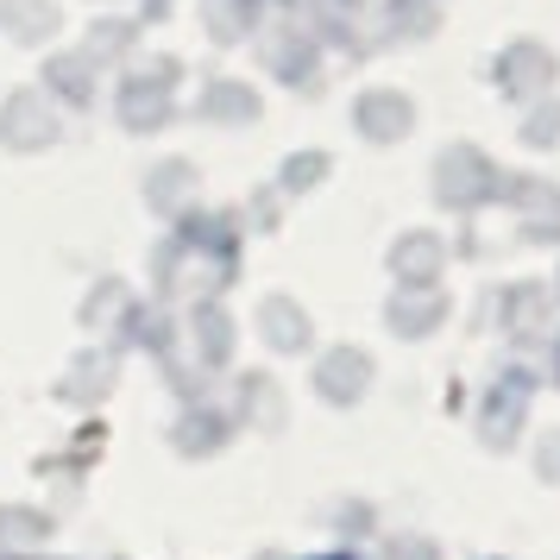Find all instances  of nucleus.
<instances>
[{"label":"nucleus","mask_w":560,"mask_h":560,"mask_svg":"<svg viewBox=\"0 0 560 560\" xmlns=\"http://www.w3.org/2000/svg\"><path fill=\"white\" fill-rule=\"evenodd\" d=\"M322 560H353V555H322Z\"/></svg>","instance_id":"nucleus-1"}]
</instances>
